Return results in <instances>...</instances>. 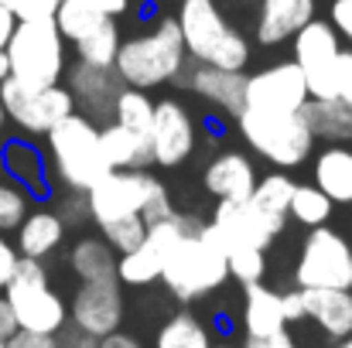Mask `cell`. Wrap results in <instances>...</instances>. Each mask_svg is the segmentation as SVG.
<instances>
[{
  "mask_svg": "<svg viewBox=\"0 0 352 348\" xmlns=\"http://www.w3.org/2000/svg\"><path fill=\"white\" fill-rule=\"evenodd\" d=\"M178 3H182V0H178Z\"/></svg>",
  "mask_w": 352,
  "mask_h": 348,
  "instance_id": "56",
  "label": "cell"
},
{
  "mask_svg": "<svg viewBox=\"0 0 352 348\" xmlns=\"http://www.w3.org/2000/svg\"><path fill=\"white\" fill-rule=\"evenodd\" d=\"M284 222H287V216H270V212L256 209L250 198L246 202H219L209 219V232L216 235L223 253L230 246H253V249L267 253V246L280 235Z\"/></svg>",
  "mask_w": 352,
  "mask_h": 348,
  "instance_id": "11",
  "label": "cell"
},
{
  "mask_svg": "<svg viewBox=\"0 0 352 348\" xmlns=\"http://www.w3.org/2000/svg\"><path fill=\"white\" fill-rule=\"evenodd\" d=\"M82 3L96 7V10L107 14V17H120V14H126V7H130V0H82Z\"/></svg>",
  "mask_w": 352,
  "mask_h": 348,
  "instance_id": "46",
  "label": "cell"
},
{
  "mask_svg": "<svg viewBox=\"0 0 352 348\" xmlns=\"http://www.w3.org/2000/svg\"><path fill=\"white\" fill-rule=\"evenodd\" d=\"M14 27H17V17L10 14V7H3V3H0V51L7 48V41H10Z\"/></svg>",
  "mask_w": 352,
  "mask_h": 348,
  "instance_id": "47",
  "label": "cell"
},
{
  "mask_svg": "<svg viewBox=\"0 0 352 348\" xmlns=\"http://www.w3.org/2000/svg\"><path fill=\"white\" fill-rule=\"evenodd\" d=\"M294 283L305 287H332L352 290V253L342 232L332 226H318L301 242V256L294 266Z\"/></svg>",
  "mask_w": 352,
  "mask_h": 348,
  "instance_id": "8",
  "label": "cell"
},
{
  "mask_svg": "<svg viewBox=\"0 0 352 348\" xmlns=\"http://www.w3.org/2000/svg\"><path fill=\"white\" fill-rule=\"evenodd\" d=\"M65 38L58 34L55 21H17L10 41H7V62H10V79L31 86V89H45V86H58L65 69H69V51H65Z\"/></svg>",
  "mask_w": 352,
  "mask_h": 348,
  "instance_id": "6",
  "label": "cell"
},
{
  "mask_svg": "<svg viewBox=\"0 0 352 348\" xmlns=\"http://www.w3.org/2000/svg\"><path fill=\"white\" fill-rule=\"evenodd\" d=\"M14 332H17V321H14V311H10V308H7V301L0 297V342H3V338H10Z\"/></svg>",
  "mask_w": 352,
  "mask_h": 348,
  "instance_id": "49",
  "label": "cell"
},
{
  "mask_svg": "<svg viewBox=\"0 0 352 348\" xmlns=\"http://www.w3.org/2000/svg\"><path fill=\"white\" fill-rule=\"evenodd\" d=\"M100 338H93L89 332H82L79 325L65 321L58 332H55V348H96Z\"/></svg>",
  "mask_w": 352,
  "mask_h": 348,
  "instance_id": "40",
  "label": "cell"
},
{
  "mask_svg": "<svg viewBox=\"0 0 352 348\" xmlns=\"http://www.w3.org/2000/svg\"><path fill=\"white\" fill-rule=\"evenodd\" d=\"M100 147H103L110 171H144V167H151V140L123 130L113 119L107 126H100Z\"/></svg>",
  "mask_w": 352,
  "mask_h": 348,
  "instance_id": "24",
  "label": "cell"
},
{
  "mask_svg": "<svg viewBox=\"0 0 352 348\" xmlns=\"http://www.w3.org/2000/svg\"><path fill=\"white\" fill-rule=\"evenodd\" d=\"M7 348H55V335H41V332H24L17 328L10 338H3Z\"/></svg>",
  "mask_w": 352,
  "mask_h": 348,
  "instance_id": "42",
  "label": "cell"
},
{
  "mask_svg": "<svg viewBox=\"0 0 352 348\" xmlns=\"http://www.w3.org/2000/svg\"><path fill=\"white\" fill-rule=\"evenodd\" d=\"M96 348H140V342H137L133 335H126V332H113V335L100 338Z\"/></svg>",
  "mask_w": 352,
  "mask_h": 348,
  "instance_id": "48",
  "label": "cell"
},
{
  "mask_svg": "<svg viewBox=\"0 0 352 348\" xmlns=\"http://www.w3.org/2000/svg\"><path fill=\"white\" fill-rule=\"evenodd\" d=\"M28 205H31L28 202V188L17 185L14 178H0V232L17 229L24 222V216L31 212Z\"/></svg>",
  "mask_w": 352,
  "mask_h": 348,
  "instance_id": "37",
  "label": "cell"
},
{
  "mask_svg": "<svg viewBox=\"0 0 352 348\" xmlns=\"http://www.w3.org/2000/svg\"><path fill=\"white\" fill-rule=\"evenodd\" d=\"M329 24L336 27V34H339V38H346V41L352 45V0H332Z\"/></svg>",
  "mask_w": 352,
  "mask_h": 348,
  "instance_id": "41",
  "label": "cell"
},
{
  "mask_svg": "<svg viewBox=\"0 0 352 348\" xmlns=\"http://www.w3.org/2000/svg\"><path fill=\"white\" fill-rule=\"evenodd\" d=\"M291 48H294V65L305 72V82L308 89L329 72V65L336 62V55L342 51V38L336 34V27L329 21H318L311 17L294 38H291Z\"/></svg>",
  "mask_w": 352,
  "mask_h": 348,
  "instance_id": "17",
  "label": "cell"
},
{
  "mask_svg": "<svg viewBox=\"0 0 352 348\" xmlns=\"http://www.w3.org/2000/svg\"><path fill=\"white\" fill-rule=\"evenodd\" d=\"M151 119H154V100H151L144 89L123 86L117 103H113V123H120V126L130 130V133L147 137V133H151Z\"/></svg>",
  "mask_w": 352,
  "mask_h": 348,
  "instance_id": "32",
  "label": "cell"
},
{
  "mask_svg": "<svg viewBox=\"0 0 352 348\" xmlns=\"http://www.w3.org/2000/svg\"><path fill=\"white\" fill-rule=\"evenodd\" d=\"M69 266L82 283L93 280H117V253L107 246L103 235H86L72 246L69 253Z\"/></svg>",
  "mask_w": 352,
  "mask_h": 348,
  "instance_id": "26",
  "label": "cell"
},
{
  "mask_svg": "<svg viewBox=\"0 0 352 348\" xmlns=\"http://www.w3.org/2000/svg\"><path fill=\"white\" fill-rule=\"evenodd\" d=\"M243 348H301V345L287 332H280V335H270V338H246Z\"/></svg>",
  "mask_w": 352,
  "mask_h": 348,
  "instance_id": "45",
  "label": "cell"
},
{
  "mask_svg": "<svg viewBox=\"0 0 352 348\" xmlns=\"http://www.w3.org/2000/svg\"><path fill=\"white\" fill-rule=\"evenodd\" d=\"M3 7H10V14L17 21H45L55 14V7L62 0H0Z\"/></svg>",
  "mask_w": 352,
  "mask_h": 348,
  "instance_id": "39",
  "label": "cell"
},
{
  "mask_svg": "<svg viewBox=\"0 0 352 348\" xmlns=\"http://www.w3.org/2000/svg\"><path fill=\"white\" fill-rule=\"evenodd\" d=\"M3 123H7V113H3V106H0V133H3Z\"/></svg>",
  "mask_w": 352,
  "mask_h": 348,
  "instance_id": "52",
  "label": "cell"
},
{
  "mask_svg": "<svg viewBox=\"0 0 352 348\" xmlns=\"http://www.w3.org/2000/svg\"><path fill=\"white\" fill-rule=\"evenodd\" d=\"M315 188L332 198V205H352V150L342 143H329L318 150L315 164Z\"/></svg>",
  "mask_w": 352,
  "mask_h": 348,
  "instance_id": "23",
  "label": "cell"
},
{
  "mask_svg": "<svg viewBox=\"0 0 352 348\" xmlns=\"http://www.w3.org/2000/svg\"><path fill=\"white\" fill-rule=\"evenodd\" d=\"M151 164L157 167H182L199 143V126L188 113L185 103L178 100H161L154 103V119H151Z\"/></svg>",
  "mask_w": 352,
  "mask_h": 348,
  "instance_id": "12",
  "label": "cell"
},
{
  "mask_svg": "<svg viewBox=\"0 0 352 348\" xmlns=\"http://www.w3.org/2000/svg\"><path fill=\"white\" fill-rule=\"evenodd\" d=\"M14 266H17V249H14V242H7V239L0 235V290L7 287Z\"/></svg>",
  "mask_w": 352,
  "mask_h": 348,
  "instance_id": "44",
  "label": "cell"
},
{
  "mask_svg": "<svg viewBox=\"0 0 352 348\" xmlns=\"http://www.w3.org/2000/svg\"><path fill=\"white\" fill-rule=\"evenodd\" d=\"M202 181L216 202H246L256 188V167L243 150H223L206 164Z\"/></svg>",
  "mask_w": 352,
  "mask_h": 348,
  "instance_id": "18",
  "label": "cell"
},
{
  "mask_svg": "<svg viewBox=\"0 0 352 348\" xmlns=\"http://www.w3.org/2000/svg\"><path fill=\"white\" fill-rule=\"evenodd\" d=\"M294 178L287 171H270L263 178H256V188L250 195V202L270 216H287V205H291V195H294Z\"/></svg>",
  "mask_w": 352,
  "mask_h": 348,
  "instance_id": "34",
  "label": "cell"
},
{
  "mask_svg": "<svg viewBox=\"0 0 352 348\" xmlns=\"http://www.w3.org/2000/svg\"><path fill=\"white\" fill-rule=\"evenodd\" d=\"M65 89L76 103V113L96 119H113V103H117L120 89V76L113 69H96V65H82L76 62L72 69H65Z\"/></svg>",
  "mask_w": 352,
  "mask_h": 348,
  "instance_id": "15",
  "label": "cell"
},
{
  "mask_svg": "<svg viewBox=\"0 0 352 348\" xmlns=\"http://www.w3.org/2000/svg\"><path fill=\"white\" fill-rule=\"evenodd\" d=\"M301 116L308 123V130L315 133V140L325 143H352V103L342 100H308L301 106Z\"/></svg>",
  "mask_w": 352,
  "mask_h": 348,
  "instance_id": "25",
  "label": "cell"
},
{
  "mask_svg": "<svg viewBox=\"0 0 352 348\" xmlns=\"http://www.w3.org/2000/svg\"><path fill=\"white\" fill-rule=\"evenodd\" d=\"M332 348H352V335H349V338H342L339 345H332Z\"/></svg>",
  "mask_w": 352,
  "mask_h": 348,
  "instance_id": "51",
  "label": "cell"
},
{
  "mask_svg": "<svg viewBox=\"0 0 352 348\" xmlns=\"http://www.w3.org/2000/svg\"><path fill=\"white\" fill-rule=\"evenodd\" d=\"M305 318L315 321L329 338L342 342L352 335V290H332V287H305Z\"/></svg>",
  "mask_w": 352,
  "mask_h": 348,
  "instance_id": "20",
  "label": "cell"
},
{
  "mask_svg": "<svg viewBox=\"0 0 352 348\" xmlns=\"http://www.w3.org/2000/svg\"><path fill=\"white\" fill-rule=\"evenodd\" d=\"M161 280V253L154 242H140L137 249L117 256V283L120 287H147Z\"/></svg>",
  "mask_w": 352,
  "mask_h": 348,
  "instance_id": "27",
  "label": "cell"
},
{
  "mask_svg": "<svg viewBox=\"0 0 352 348\" xmlns=\"http://www.w3.org/2000/svg\"><path fill=\"white\" fill-rule=\"evenodd\" d=\"M52 21H55L58 34L76 45L79 38H86L89 31H96V27L107 21V14H100L96 7H89V3H82V0H62V3L55 7Z\"/></svg>",
  "mask_w": 352,
  "mask_h": 348,
  "instance_id": "31",
  "label": "cell"
},
{
  "mask_svg": "<svg viewBox=\"0 0 352 348\" xmlns=\"http://www.w3.org/2000/svg\"><path fill=\"white\" fill-rule=\"evenodd\" d=\"M7 174L24 185V188H41L45 185V161L38 154V147H31L28 140H10L3 143V154H0Z\"/></svg>",
  "mask_w": 352,
  "mask_h": 348,
  "instance_id": "29",
  "label": "cell"
},
{
  "mask_svg": "<svg viewBox=\"0 0 352 348\" xmlns=\"http://www.w3.org/2000/svg\"><path fill=\"white\" fill-rule=\"evenodd\" d=\"M164 181H157L147 167L144 171H107L93 188H86V212L96 226L117 222L126 216H140L147 198L161 188Z\"/></svg>",
  "mask_w": 352,
  "mask_h": 348,
  "instance_id": "10",
  "label": "cell"
},
{
  "mask_svg": "<svg viewBox=\"0 0 352 348\" xmlns=\"http://www.w3.org/2000/svg\"><path fill=\"white\" fill-rule=\"evenodd\" d=\"M236 130L250 143L253 154H260L277 171L301 167L315 150V133L308 130L301 113H267V110H239Z\"/></svg>",
  "mask_w": 352,
  "mask_h": 348,
  "instance_id": "5",
  "label": "cell"
},
{
  "mask_svg": "<svg viewBox=\"0 0 352 348\" xmlns=\"http://www.w3.org/2000/svg\"><path fill=\"white\" fill-rule=\"evenodd\" d=\"M175 17H178L185 55L195 65H216V69H230V72L246 69L250 41L239 27L226 21V14L216 0H182V10Z\"/></svg>",
  "mask_w": 352,
  "mask_h": 348,
  "instance_id": "3",
  "label": "cell"
},
{
  "mask_svg": "<svg viewBox=\"0 0 352 348\" xmlns=\"http://www.w3.org/2000/svg\"><path fill=\"white\" fill-rule=\"evenodd\" d=\"M0 106L10 123H17L31 137H45L69 113H76V103L62 82L45 86V89H31L17 79H3L0 82Z\"/></svg>",
  "mask_w": 352,
  "mask_h": 348,
  "instance_id": "9",
  "label": "cell"
},
{
  "mask_svg": "<svg viewBox=\"0 0 352 348\" xmlns=\"http://www.w3.org/2000/svg\"><path fill=\"white\" fill-rule=\"evenodd\" d=\"M280 311H284V321H287V325H298V321H305V301H301V287H294V290H284V294H280Z\"/></svg>",
  "mask_w": 352,
  "mask_h": 348,
  "instance_id": "43",
  "label": "cell"
},
{
  "mask_svg": "<svg viewBox=\"0 0 352 348\" xmlns=\"http://www.w3.org/2000/svg\"><path fill=\"white\" fill-rule=\"evenodd\" d=\"M45 137H48L52 171H55L58 185H65L69 192H86L110 171L103 147H100V126L89 116L69 113Z\"/></svg>",
  "mask_w": 352,
  "mask_h": 348,
  "instance_id": "4",
  "label": "cell"
},
{
  "mask_svg": "<svg viewBox=\"0 0 352 348\" xmlns=\"http://www.w3.org/2000/svg\"><path fill=\"white\" fill-rule=\"evenodd\" d=\"M3 301L14 311L17 328H24V332L55 335L69 321V304L52 287L48 270H45L41 259L17 256V266H14L7 287H3Z\"/></svg>",
  "mask_w": 352,
  "mask_h": 348,
  "instance_id": "7",
  "label": "cell"
},
{
  "mask_svg": "<svg viewBox=\"0 0 352 348\" xmlns=\"http://www.w3.org/2000/svg\"><path fill=\"white\" fill-rule=\"evenodd\" d=\"M315 17V0H260L256 41L263 48L291 41Z\"/></svg>",
  "mask_w": 352,
  "mask_h": 348,
  "instance_id": "19",
  "label": "cell"
},
{
  "mask_svg": "<svg viewBox=\"0 0 352 348\" xmlns=\"http://www.w3.org/2000/svg\"><path fill=\"white\" fill-rule=\"evenodd\" d=\"M209 348H236V345H230V342H219V345H209Z\"/></svg>",
  "mask_w": 352,
  "mask_h": 348,
  "instance_id": "53",
  "label": "cell"
},
{
  "mask_svg": "<svg viewBox=\"0 0 352 348\" xmlns=\"http://www.w3.org/2000/svg\"><path fill=\"white\" fill-rule=\"evenodd\" d=\"M349 253H352V242H349Z\"/></svg>",
  "mask_w": 352,
  "mask_h": 348,
  "instance_id": "55",
  "label": "cell"
},
{
  "mask_svg": "<svg viewBox=\"0 0 352 348\" xmlns=\"http://www.w3.org/2000/svg\"><path fill=\"white\" fill-rule=\"evenodd\" d=\"M226 270L243 287L260 283L263 273H267V256H263V249H253V246H230L226 249Z\"/></svg>",
  "mask_w": 352,
  "mask_h": 348,
  "instance_id": "36",
  "label": "cell"
},
{
  "mask_svg": "<svg viewBox=\"0 0 352 348\" xmlns=\"http://www.w3.org/2000/svg\"><path fill=\"white\" fill-rule=\"evenodd\" d=\"M308 100H342L352 103V48H342L329 72L308 89Z\"/></svg>",
  "mask_w": 352,
  "mask_h": 348,
  "instance_id": "35",
  "label": "cell"
},
{
  "mask_svg": "<svg viewBox=\"0 0 352 348\" xmlns=\"http://www.w3.org/2000/svg\"><path fill=\"white\" fill-rule=\"evenodd\" d=\"M243 332L246 338H270L287 332L284 311H280V290L260 283L243 287Z\"/></svg>",
  "mask_w": 352,
  "mask_h": 348,
  "instance_id": "21",
  "label": "cell"
},
{
  "mask_svg": "<svg viewBox=\"0 0 352 348\" xmlns=\"http://www.w3.org/2000/svg\"><path fill=\"white\" fill-rule=\"evenodd\" d=\"M123 290L117 280H93L82 283L72 297V325L89 332L93 338H107L123 325Z\"/></svg>",
  "mask_w": 352,
  "mask_h": 348,
  "instance_id": "14",
  "label": "cell"
},
{
  "mask_svg": "<svg viewBox=\"0 0 352 348\" xmlns=\"http://www.w3.org/2000/svg\"><path fill=\"white\" fill-rule=\"evenodd\" d=\"M10 79V62H7V51H0V82Z\"/></svg>",
  "mask_w": 352,
  "mask_h": 348,
  "instance_id": "50",
  "label": "cell"
},
{
  "mask_svg": "<svg viewBox=\"0 0 352 348\" xmlns=\"http://www.w3.org/2000/svg\"><path fill=\"white\" fill-rule=\"evenodd\" d=\"M209 345H212L209 328H206L192 311L171 314V318L161 325L157 338H154V348H209Z\"/></svg>",
  "mask_w": 352,
  "mask_h": 348,
  "instance_id": "30",
  "label": "cell"
},
{
  "mask_svg": "<svg viewBox=\"0 0 352 348\" xmlns=\"http://www.w3.org/2000/svg\"><path fill=\"white\" fill-rule=\"evenodd\" d=\"M185 65H188V55L182 45L178 17H161L151 31L120 41L113 72L120 76L123 86L147 93L164 82H175L185 72Z\"/></svg>",
  "mask_w": 352,
  "mask_h": 348,
  "instance_id": "2",
  "label": "cell"
},
{
  "mask_svg": "<svg viewBox=\"0 0 352 348\" xmlns=\"http://www.w3.org/2000/svg\"><path fill=\"white\" fill-rule=\"evenodd\" d=\"M230 280L226 253L209 232L206 219H192V226L175 239V246L161 259V283L182 301H199L219 290Z\"/></svg>",
  "mask_w": 352,
  "mask_h": 348,
  "instance_id": "1",
  "label": "cell"
},
{
  "mask_svg": "<svg viewBox=\"0 0 352 348\" xmlns=\"http://www.w3.org/2000/svg\"><path fill=\"white\" fill-rule=\"evenodd\" d=\"M178 86H188L199 100H206L209 106H216L219 113L233 116L246 106L243 103V93H246V76L243 72H230V69H216V65H195L175 79Z\"/></svg>",
  "mask_w": 352,
  "mask_h": 348,
  "instance_id": "16",
  "label": "cell"
},
{
  "mask_svg": "<svg viewBox=\"0 0 352 348\" xmlns=\"http://www.w3.org/2000/svg\"><path fill=\"white\" fill-rule=\"evenodd\" d=\"M14 232H17V242H14L17 256L45 259V256H52V253L62 246V239H65V222L58 219V212L38 209V212H28L24 222H21Z\"/></svg>",
  "mask_w": 352,
  "mask_h": 348,
  "instance_id": "22",
  "label": "cell"
},
{
  "mask_svg": "<svg viewBox=\"0 0 352 348\" xmlns=\"http://www.w3.org/2000/svg\"><path fill=\"white\" fill-rule=\"evenodd\" d=\"M243 103H246V110L301 113V106L308 103V82H305V72H301L294 62L267 65V69L246 76Z\"/></svg>",
  "mask_w": 352,
  "mask_h": 348,
  "instance_id": "13",
  "label": "cell"
},
{
  "mask_svg": "<svg viewBox=\"0 0 352 348\" xmlns=\"http://www.w3.org/2000/svg\"><path fill=\"white\" fill-rule=\"evenodd\" d=\"M0 348H7V345H3V342H0Z\"/></svg>",
  "mask_w": 352,
  "mask_h": 348,
  "instance_id": "54",
  "label": "cell"
},
{
  "mask_svg": "<svg viewBox=\"0 0 352 348\" xmlns=\"http://www.w3.org/2000/svg\"><path fill=\"white\" fill-rule=\"evenodd\" d=\"M100 235L107 239V246H110L117 256H123V253L137 249V246L147 239V222H144L140 216H126V219L100 226Z\"/></svg>",
  "mask_w": 352,
  "mask_h": 348,
  "instance_id": "38",
  "label": "cell"
},
{
  "mask_svg": "<svg viewBox=\"0 0 352 348\" xmlns=\"http://www.w3.org/2000/svg\"><path fill=\"white\" fill-rule=\"evenodd\" d=\"M120 27L113 17H107L96 31H89L86 38L76 41V62L82 65H96V69H113L120 51Z\"/></svg>",
  "mask_w": 352,
  "mask_h": 348,
  "instance_id": "28",
  "label": "cell"
},
{
  "mask_svg": "<svg viewBox=\"0 0 352 348\" xmlns=\"http://www.w3.org/2000/svg\"><path fill=\"white\" fill-rule=\"evenodd\" d=\"M287 216H291L294 222L308 226V229L329 226V219H332V198H329L325 192H318L315 185H294Z\"/></svg>",
  "mask_w": 352,
  "mask_h": 348,
  "instance_id": "33",
  "label": "cell"
}]
</instances>
